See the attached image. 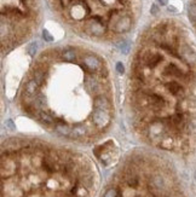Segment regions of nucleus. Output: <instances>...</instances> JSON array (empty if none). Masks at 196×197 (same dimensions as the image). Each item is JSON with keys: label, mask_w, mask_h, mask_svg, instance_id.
Returning <instances> with one entry per match:
<instances>
[{"label": "nucleus", "mask_w": 196, "mask_h": 197, "mask_svg": "<svg viewBox=\"0 0 196 197\" xmlns=\"http://www.w3.org/2000/svg\"><path fill=\"white\" fill-rule=\"evenodd\" d=\"M92 120H93V122H95V125L97 127L103 128V127L109 125V122H110V114H109L108 110L95 109L93 114H92Z\"/></svg>", "instance_id": "1"}, {"label": "nucleus", "mask_w": 196, "mask_h": 197, "mask_svg": "<svg viewBox=\"0 0 196 197\" xmlns=\"http://www.w3.org/2000/svg\"><path fill=\"white\" fill-rule=\"evenodd\" d=\"M180 56L182 58L189 63V64H196V52L188 45H183L180 47Z\"/></svg>", "instance_id": "2"}, {"label": "nucleus", "mask_w": 196, "mask_h": 197, "mask_svg": "<svg viewBox=\"0 0 196 197\" xmlns=\"http://www.w3.org/2000/svg\"><path fill=\"white\" fill-rule=\"evenodd\" d=\"M161 61H162L161 55L155 53V52H147L143 56V62L145 63V66H148V68H151V69L155 68Z\"/></svg>", "instance_id": "3"}, {"label": "nucleus", "mask_w": 196, "mask_h": 197, "mask_svg": "<svg viewBox=\"0 0 196 197\" xmlns=\"http://www.w3.org/2000/svg\"><path fill=\"white\" fill-rule=\"evenodd\" d=\"M82 62H84L85 66H86L89 70H91V71H96V70L99 69V66H100L99 59H98L96 56H93V55H87V56H85V57L82 58Z\"/></svg>", "instance_id": "4"}, {"label": "nucleus", "mask_w": 196, "mask_h": 197, "mask_svg": "<svg viewBox=\"0 0 196 197\" xmlns=\"http://www.w3.org/2000/svg\"><path fill=\"white\" fill-rule=\"evenodd\" d=\"M131 24H132V22H131V18L129 16H124V17H121L118 22H116V24H115V30L118 32V33H126V32H129L131 29Z\"/></svg>", "instance_id": "5"}, {"label": "nucleus", "mask_w": 196, "mask_h": 197, "mask_svg": "<svg viewBox=\"0 0 196 197\" xmlns=\"http://www.w3.org/2000/svg\"><path fill=\"white\" fill-rule=\"evenodd\" d=\"M147 99H148V103L151 105V108L154 110H160L163 106V99L160 95L158 93H150L147 96Z\"/></svg>", "instance_id": "6"}, {"label": "nucleus", "mask_w": 196, "mask_h": 197, "mask_svg": "<svg viewBox=\"0 0 196 197\" xmlns=\"http://www.w3.org/2000/svg\"><path fill=\"white\" fill-rule=\"evenodd\" d=\"M87 32L90 34H92V35H102V34L104 33V26H103L102 22L95 20V21L91 22L90 26L87 27Z\"/></svg>", "instance_id": "7"}, {"label": "nucleus", "mask_w": 196, "mask_h": 197, "mask_svg": "<svg viewBox=\"0 0 196 197\" xmlns=\"http://www.w3.org/2000/svg\"><path fill=\"white\" fill-rule=\"evenodd\" d=\"M38 88H39V85L35 82V80H29L26 86H24V95L27 97H35L38 93Z\"/></svg>", "instance_id": "8"}, {"label": "nucleus", "mask_w": 196, "mask_h": 197, "mask_svg": "<svg viewBox=\"0 0 196 197\" xmlns=\"http://www.w3.org/2000/svg\"><path fill=\"white\" fill-rule=\"evenodd\" d=\"M93 106L95 109H100V110H108L110 109V104L109 100L103 97V96H97L96 98L93 99Z\"/></svg>", "instance_id": "9"}, {"label": "nucleus", "mask_w": 196, "mask_h": 197, "mask_svg": "<svg viewBox=\"0 0 196 197\" xmlns=\"http://www.w3.org/2000/svg\"><path fill=\"white\" fill-rule=\"evenodd\" d=\"M46 105V98L42 93H38L34 99H33V104H32V108H35L36 110H42Z\"/></svg>", "instance_id": "10"}, {"label": "nucleus", "mask_w": 196, "mask_h": 197, "mask_svg": "<svg viewBox=\"0 0 196 197\" xmlns=\"http://www.w3.org/2000/svg\"><path fill=\"white\" fill-rule=\"evenodd\" d=\"M163 131V126L161 122H154L149 126V134L151 138H156V137H160L161 133Z\"/></svg>", "instance_id": "11"}, {"label": "nucleus", "mask_w": 196, "mask_h": 197, "mask_svg": "<svg viewBox=\"0 0 196 197\" xmlns=\"http://www.w3.org/2000/svg\"><path fill=\"white\" fill-rule=\"evenodd\" d=\"M86 133V130L84 127V125H75L74 127H71V131H70V138H74V139H79V138H82Z\"/></svg>", "instance_id": "12"}, {"label": "nucleus", "mask_w": 196, "mask_h": 197, "mask_svg": "<svg viewBox=\"0 0 196 197\" xmlns=\"http://www.w3.org/2000/svg\"><path fill=\"white\" fill-rule=\"evenodd\" d=\"M55 131L57 132L60 135L69 137V135H70L71 128H70L67 124H64V122H56V124H55Z\"/></svg>", "instance_id": "13"}, {"label": "nucleus", "mask_w": 196, "mask_h": 197, "mask_svg": "<svg viewBox=\"0 0 196 197\" xmlns=\"http://www.w3.org/2000/svg\"><path fill=\"white\" fill-rule=\"evenodd\" d=\"M163 71H165L166 75H172V76H178V77H182L183 76V71L176 66V64H173V63L168 64V66L165 68Z\"/></svg>", "instance_id": "14"}, {"label": "nucleus", "mask_w": 196, "mask_h": 197, "mask_svg": "<svg viewBox=\"0 0 196 197\" xmlns=\"http://www.w3.org/2000/svg\"><path fill=\"white\" fill-rule=\"evenodd\" d=\"M171 121H172V125H173V127H174V128H177V130H182V128L184 127V125H185V122H184V119H183V115H182L180 113H177V114H174V115L172 116Z\"/></svg>", "instance_id": "15"}, {"label": "nucleus", "mask_w": 196, "mask_h": 197, "mask_svg": "<svg viewBox=\"0 0 196 197\" xmlns=\"http://www.w3.org/2000/svg\"><path fill=\"white\" fill-rule=\"evenodd\" d=\"M166 88L169 93H172L174 96H178L183 92V87L178 82H168V84H166Z\"/></svg>", "instance_id": "16"}, {"label": "nucleus", "mask_w": 196, "mask_h": 197, "mask_svg": "<svg viewBox=\"0 0 196 197\" xmlns=\"http://www.w3.org/2000/svg\"><path fill=\"white\" fill-rule=\"evenodd\" d=\"M33 80H35V82L39 86H41L44 84V81H45V73L42 70H40V69L35 70L34 71V75H33Z\"/></svg>", "instance_id": "17"}, {"label": "nucleus", "mask_w": 196, "mask_h": 197, "mask_svg": "<svg viewBox=\"0 0 196 197\" xmlns=\"http://www.w3.org/2000/svg\"><path fill=\"white\" fill-rule=\"evenodd\" d=\"M62 57H63V59H64L65 62H74L75 58H76V55H75V51L74 50L68 48V50L63 51Z\"/></svg>", "instance_id": "18"}, {"label": "nucleus", "mask_w": 196, "mask_h": 197, "mask_svg": "<svg viewBox=\"0 0 196 197\" xmlns=\"http://www.w3.org/2000/svg\"><path fill=\"white\" fill-rule=\"evenodd\" d=\"M188 16H189V20L191 21V23L196 24V4H190L188 6Z\"/></svg>", "instance_id": "19"}, {"label": "nucleus", "mask_w": 196, "mask_h": 197, "mask_svg": "<svg viewBox=\"0 0 196 197\" xmlns=\"http://www.w3.org/2000/svg\"><path fill=\"white\" fill-rule=\"evenodd\" d=\"M118 48L124 53V55H127L129 52H130V48H131V45L129 41H126V40H122V41H119L118 42Z\"/></svg>", "instance_id": "20"}, {"label": "nucleus", "mask_w": 196, "mask_h": 197, "mask_svg": "<svg viewBox=\"0 0 196 197\" xmlns=\"http://www.w3.org/2000/svg\"><path fill=\"white\" fill-rule=\"evenodd\" d=\"M39 117H40V120H41L42 122L53 124V117H52L49 113H46V111H40V113H39Z\"/></svg>", "instance_id": "21"}, {"label": "nucleus", "mask_w": 196, "mask_h": 197, "mask_svg": "<svg viewBox=\"0 0 196 197\" xmlns=\"http://www.w3.org/2000/svg\"><path fill=\"white\" fill-rule=\"evenodd\" d=\"M87 85H89L90 91H91V92H93V93H97L98 91L100 90L99 84H98V82H96L95 80H92V79H89V80H87Z\"/></svg>", "instance_id": "22"}, {"label": "nucleus", "mask_w": 196, "mask_h": 197, "mask_svg": "<svg viewBox=\"0 0 196 197\" xmlns=\"http://www.w3.org/2000/svg\"><path fill=\"white\" fill-rule=\"evenodd\" d=\"M160 47H162L163 50H166L168 53H171V55H173V56H177V53H176V51H174V48H173L172 46H169V45H167V44L161 42V44H160Z\"/></svg>", "instance_id": "23"}, {"label": "nucleus", "mask_w": 196, "mask_h": 197, "mask_svg": "<svg viewBox=\"0 0 196 197\" xmlns=\"http://www.w3.org/2000/svg\"><path fill=\"white\" fill-rule=\"evenodd\" d=\"M42 39H44L45 41H47V42H52V41H53V36L50 34V32H49L47 29H44V30H42Z\"/></svg>", "instance_id": "24"}, {"label": "nucleus", "mask_w": 196, "mask_h": 197, "mask_svg": "<svg viewBox=\"0 0 196 197\" xmlns=\"http://www.w3.org/2000/svg\"><path fill=\"white\" fill-rule=\"evenodd\" d=\"M36 50H38V44H36V42H32V44L29 45V47H28V53H29V56L34 57L35 53H36Z\"/></svg>", "instance_id": "25"}, {"label": "nucleus", "mask_w": 196, "mask_h": 197, "mask_svg": "<svg viewBox=\"0 0 196 197\" xmlns=\"http://www.w3.org/2000/svg\"><path fill=\"white\" fill-rule=\"evenodd\" d=\"M116 71H118L119 74H124V73H125V66H124V64H122L121 62H118V63H116Z\"/></svg>", "instance_id": "26"}, {"label": "nucleus", "mask_w": 196, "mask_h": 197, "mask_svg": "<svg viewBox=\"0 0 196 197\" xmlns=\"http://www.w3.org/2000/svg\"><path fill=\"white\" fill-rule=\"evenodd\" d=\"M150 13H151L153 16H155V15L159 13V6H158L156 4H153V5H151V7H150Z\"/></svg>", "instance_id": "27"}, {"label": "nucleus", "mask_w": 196, "mask_h": 197, "mask_svg": "<svg viewBox=\"0 0 196 197\" xmlns=\"http://www.w3.org/2000/svg\"><path fill=\"white\" fill-rule=\"evenodd\" d=\"M6 126H9L10 128H12V130H15L16 127H15V125L12 124V121L11 120H9V121H6Z\"/></svg>", "instance_id": "28"}, {"label": "nucleus", "mask_w": 196, "mask_h": 197, "mask_svg": "<svg viewBox=\"0 0 196 197\" xmlns=\"http://www.w3.org/2000/svg\"><path fill=\"white\" fill-rule=\"evenodd\" d=\"M158 2L161 5V6H166L168 4V0H158Z\"/></svg>", "instance_id": "29"}, {"label": "nucleus", "mask_w": 196, "mask_h": 197, "mask_svg": "<svg viewBox=\"0 0 196 197\" xmlns=\"http://www.w3.org/2000/svg\"><path fill=\"white\" fill-rule=\"evenodd\" d=\"M168 11H169V12H176L177 10H176L174 7H172V6H168Z\"/></svg>", "instance_id": "30"}]
</instances>
